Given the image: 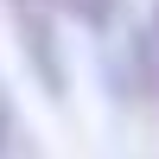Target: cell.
Segmentation results:
<instances>
[{"label": "cell", "instance_id": "1", "mask_svg": "<svg viewBox=\"0 0 159 159\" xmlns=\"http://www.w3.org/2000/svg\"><path fill=\"white\" fill-rule=\"evenodd\" d=\"M13 7V19H19V38H25V57H32V70H38V83L51 89V96H64V64H57V51H51V0H7Z\"/></svg>", "mask_w": 159, "mask_h": 159}, {"label": "cell", "instance_id": "2", "mask_svg": "<svg viewBox=\"0 0 159 159\" xmlns=\"http://www.w3.org/2000/svg\"><path fill=\"white\" fill-rule=\"evenodd\" d=\"M57 13H70L76 25H89V32H108L115 13H121V0H51Z\"/></svg>", "mask_w": 159, "mask_h": 159}, {"label": "cell", "instance_id": "3", "mask_svg": "<svg viewBox=\"0 0 159 159\" xmlns=\"http://www.w3.org/2000/svg\"><path fill=\"white\" fill-rule=\"evenodd\" d=\"M7 140H13V115H7V102H0V153H7Z\"/></svg>", "mask_w": 159, "mask_h": 159}]
</instances>
